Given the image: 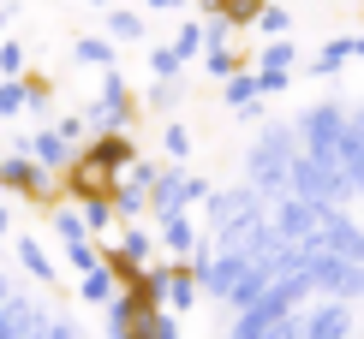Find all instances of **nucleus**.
<instances>
[{
	"label": "nucleus",
	"mask_w": 364,
	"mask_h": 339,
	"mask_svg": "<svg viewBox=\"0 0 364 339\" xmlns=\"http://www.w3.org/2000/svg\"><path fill=\"white\" fill-rule=\"evenodd\" d=\"M36 339H78V328H72V321H42Z\"/></svg>",
	"instance_id": "11"
},
{
	"label": "nucleus",
	"mask_w": 364,
	"mask_h": 339,
	"mask_svg": "<svg viewBox=\"0 0 364 339\" xmlns=\"http://www.w3.org/2000/svg\"><path fill=\"white\" fill-rule=\"evenodd\" d=\"M78 60H90V66H102V60H108V42H78Z\"/></svg>",
	"instance_id": "13"
},
{
	"label": "nucleus",
	"mask_w": 364,
	"mask_h": 339,
	"mask_svg": "<svg viewBox=\"0 0 364 339\" xmlns=\"http://www.w3.org/2000/svg\"><path fill=\"white\" fill-rule=\"evenodd\" d=\"M0 66H6V72L24 66V48H18V42H6V48H0Z\"/></svg>",
	"instance_id": "14"
},
{
	"label": "nucleus",
	"mask_w": 364,
	"mask_h": 339,
	"mask_svg": "<svg viewBox=\"0 0 364 339\" xmlns=\"http://www.w3.org/2000/svg\"><path fill=\"white\" fill-rule=\"evenodd\" d=\"M173 316H179V310H161V304H156V310L138 321V339H179V321H173Z\"/></svg>",
	"instance_id": "4"
},
{
	"label": "nucleus",
	"mask_w": 364,
	"mask_h": 339,
	"mask_svg": "<svg viewBox=\"0 0 364 339\" xmlns=\"http://www.w3.org/2000/svg\"><path fill=\"white\" fill-rule=\"evenodd\" d=\"M18 262H24V274H36V280H54V262L42 256L36 238H18Z\"/></svg>",
	"instance_id": "7"
},
{
	"label": "nucleus",
	"mask_w": 364,
	"mask_h": 339,
	"mask_svg": "<svg viewBox=\"0 0 364 339\" xmlns=\"http://www.w3.org/2000/svg\"><path fill=\"white\" fill-rule=\"evenodd\" d=\"M197 291H203V286H197V274H191V268H173V286H168V310H191V304H197Z\"/></svg>",
	"instance_id": "5"
},
{
	"label": "nucleus",
	"mask_w": 364,
	"mask_h": 339,
	"mask_svg": "<svg viewBox=\"0 0 364 339\" xmlns=\"http://www.w3.org/2000/svg\"><path fill=\"white\" fill-rule=\"evenodd\" d=\"M119 256H126V262H144V256H149V233L126 226V233H119Z\"/></svg>",
	"instance_id": "8"
},
{
	"label": "nucleus",
	"mask_w": 364,
	"mask_h": 339,
	"mask_svg": "<svg viewBox=\"0 0 364 339\" xmlns=\"http://www.w3.org/2000/svg\"><path fill=\"white\" fill-rule=\"evenodd\" d=\"M353 333V310H346V298H323L305 310V339H346Z\"/></svg>",
	"instance_id": "3"
},
{
	"label": "nucleus",
	"mask_w": 364,
	"mask_h": 339,
	"mask_svg": "<svg viewBox=\"0 0 364 339\" xmlns=\"http://www.w3.org/2000/svg\"><path fill=\"white\" fill-rule=\"evenodd\" d=\"M305 250V244H299ZM305 274H311V286L323 291V298H364V262L353 256H341V250H305Z\"/></svg>",
	"instance_id": "1"
},
{
	"label": "nucleus",
	"mask_w": 364,
	"mask_h": 339,
	"mask_svg": "<svg viewBox=\"0 0 364 339\" xmlns=\"http://www.w3.org/2000/svg\"><path fill=\"white\" fill-rule=\"evenodd\" d=\"M161 238H168V250H191V244H197L186 209H179V214H161Z\"/></svg>",
	"instance_id": "6"
},
{
	"label": "nucleus",
	"mask_w": 364,
	"mask_h": 339,
	"mask_svg": "<svg viewBox=\"0 0 364 339\" xmlns=\"http://www.w3.org/2000/svg\"><path fill=\"white\" fill-rule=\"evenodd\" d=\"M138 30H144L138 12H114V36H138Z\"/></svg>",
	"instance_id": "12"
},
{
	"label": "nucleus",
	"mask_w": 364,
	"mask_h": 339,
	"mask_svg": "<svg viewBox=\"0 0 364 339\" xmlns=\"http://www.w3.org/2000/svg\"><path fill=\"white\" fill-rule=\"evenodd\" d=\"M257 89H263V78H233L227 84V101H251Z\"/></svg>",
	"instance_id": "10"
},
{
	"label": "nucleus",
	"mask_w": 364,
	"mask_h": 339,
	"mask_svg": "<svg viewBox=\"0 0 364 339\" xmlns=\"http://www.w3.org/2000/svg\"><path fill=\"white\" fill-rule=\"evenodd\" d=\"M293 167H299V155H293V143H287L281 131H269L263 143L251 149V184H257V191L287 184V179H293Z\"/></svg>",
	"instance_id": "2"
},
{
	"label": "nucleus",
	"mask_w": 364,
	"mask_h": 339,
	"mask_svg": "<svg viewBox=\"0 0 364 339\" xmlns=\"http://www.w3.org/2000/svg\"><path fill=\"white\" fill-rule=\"evenodd\" d=\"M0 233H6V209H0Z\"/></svg>",
	"instance_id": "18"
},
{
	"label": "nucleus",
	"mask_w": 364,
	"mask_h": 339,
	"mask_svg": "<svg viewBox=\"0 0 364 339\" xmlns=\"http://www.w3.org/2000/svg\"><path fill=\"white\" fill-rule=\"evenodd\" d=\"M263 30H269V36H281V30H287V12L269 6V12H263Z\"/></svg>",
	"instance_id": "15"
},
{
	"label": "nucleus",
	"mask_w": 364,
	"mask_h": 339,
	"mask_svg": "<svg viewBox=\"0 0 364 339\" xmlns=\"http://www.w3.org/2000/svg\"><path fill=\"white\" fill-rule=\"evenodd\" d=\"M108 221H114V203H102V196H90V203H84V226H90V233H102Z\"/></svg>",
	"instance_id": "9"
},
{
	"label": "nucleus",
	"mask_w": 364,
	"mask_h": 339,
	"mask_svg": "<svg viewBox=\"0 0 364 339\" xmlns=\"http://www.w3.org/2000/svg\"><path fill=\"white\" fill-rule=\"evenodd\" d=\"M156 72H161V78H173V72H179V54L161 48V54H156Z\"/></svg>",
	"instance_id": "16"
},
{
	"label": "nucleus",
	"mask_w": 364,
	"mask_h": 339,
	"mask_svg": "<svg viewBox=\"0 0 364 339\" xmlns=\"http://www.w3.org/2000/svg\"><path fill=\"white\" fill-rule=\"evenodd\" d=\"M209 72H221V78H227V72H233V54L215 48V54H209Z\"/></svg>",
	"instance_id": "17"
}]
</instances>
